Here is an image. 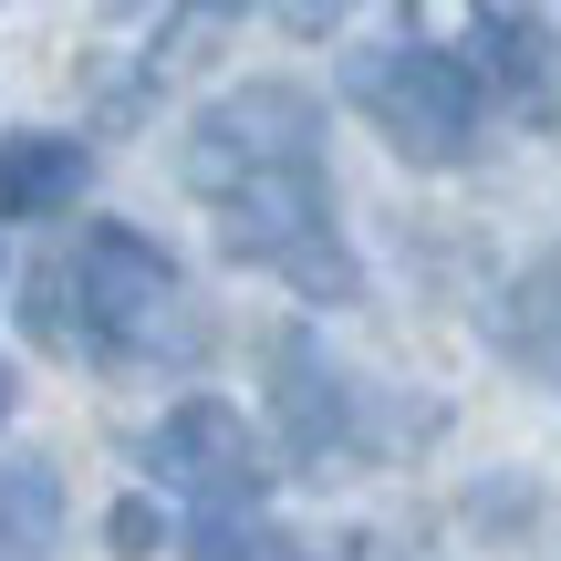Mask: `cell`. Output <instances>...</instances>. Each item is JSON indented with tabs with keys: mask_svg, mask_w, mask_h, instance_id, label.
Returning a JSON list of instances; mask_svg holds the SVG:
<instances>
[{
	"mask_svg": "<svg viewBox=\"0 0 561 561\" xmlns=\"http://www.w3.org/2000/svg\"><path fill=\"white\" fill-rule=\"evenodd\" d=\"M11 396H21V385H11V364H0V416H11Z\"/></svg>",
	"mask_w": 561,
	"mask_h": 561,
	"instance_id": "obj_13",
	"label": "cell"
},
{
	"mask_svg": "<svg viewBox=\"0 0 561 561\" xmlns=\"http://www.w3.org/2000/svg\"><path fill=\"white\" fill-rule=\"evenodd\" d=\"M178 178L198 187L208 208H229L240 187H271V178H322V104L301 94V83H280V73L240 83V94H219L187 125Z\"/></svg>",
	"mask_w": 561,
	"mask_h": 561,
	"instance_id": "obj_3",
	"label": "cell"
},
{
	"mask_svg": "<svg viewBox=\"0 0 561 561\" xmlns=\"http://www.w3.org/2000/svg\"><path fill=\"white\" fill-rule=\"evenodd\" d=\"M94 187V146L83 136H11L0 146V219H62Z\"/></svg>",
	"mask_w": 561,
	"mask_h": 561,
	"instance_id": "obj_9",
	"label": "cell"
},
{
	"mask_svg": "<svg viewBox=\"0 0 561 561\" xmlns=\"http://www.w3.org/2000/svg\"><path fill=\"white\" fill-rule=\"evenodd\" d=\"M104 541H115V561H157L167 530H157V510H146V500H115V510H104Z\"/></svg>",
	"mask_w": 561,
	"mask_h": 561,
	"instance_id": "obj_12",
	"label": "cell"
},
{
	"mask_svg": "<svg viewBox=\"0 0 561 561\" xmlns=\"http://www.w3.org/2000/svg\"><path fill=\"white\" fill-rule=\"evenodd\" d=\"M271 416H280V447H291L312 479H333L343 458H364V385H343V364L322 354L312 333H271Z\"/></svg>",
	"mask_w": 561,
	"mask_h": 561,
	"instance_id": "obj_6",
	"label": "cell"
},
{
	"mask_svg": "<svg viewBox=\"0 0 561 561\" xmlns=\"http://www.w3.org/2000/svg\"><path fill=\"white\" fill-rule=\"evenodd\" d=\"M62 530V479L53 458H11L0 468V561H42Z\"/></svg>",
	"mask_w": 561,
	"mask_h": 561,
	"instance_id": "obj_11",
	"label": "cell"
},
{
	"mask_svg": "<svg viewBox=\"0 0 561 561\" xmlns=\"http://www.w3.org/2000/svg\"><path fill=\"white\" fill-rule=\"evenodd\" d=\"M458 42H468L458 62H468L479 94H510L530 125L561 104V32H551V21H530V11H468Z\"/></svg>",
	"mask_w": 561,
	"mask_h": 561,
	"instance_id": "obj_7",
	"label": "cell"
},
{
	"mask_svg": "<svg viewBox=\"0 0 561 561\" xmlns=\"http://www.w3.org/2000/svg\"><path fill=\"white\" fill-rule=\"evenodd\" d=\"M343 94L364 104V125L405 167H458L479 146V115H489L468 62L437 53V42H364V53H343Z\"/></svg>",
	"mask_w": 561,
	"mask_h": 561,
	"instance_id": "obj_2",
	"label": "cell"
},
{
	"mask_svg": "<svg viewBox=\"0 0 561 561\" xmlns=\"http://www.w3.org/2000/svg\"><path fill=\"white\" fill-rule=\"evenodd\" d=\"M146 479L198 500V520H250L271 489V458H261V426L219 396H187L146 426Z\"/></svg>",
	"mask_w": 561,
	"mask_h": 561,
	"instance_id": "obj_5",
	"label": "cell"
},
{
	"mask_svg": "<svg viewBox=\"0 0 561 561\" xmlns=\"http://www.w3.org/2000/svg\"><path fill=\"white\" fill-rule=\"evenodd\" d=\"M219 32H229V11H167L157 32H146V53H136V62H94V104H104V125L146 115V104H157L178 73H198Z\"/></svg>",
	"mask_w": 561,
	"mask_h": 561,
	"instance_id": "obj_8",
	"label": "cell"
},
{
	"mask_svg": "<svg viewBox=\"0 0 561 561\" xmlns=\"http://www.w3.org/2000/svg\"><path fill=\"white\" fill-rule=\"evenodd\" d=\"M62 280H73V354L146 364V375H187V364L208 354L198 291H187V271L167 261L146 229H125V219L83 229V250L62 261Z\"/></svg>",
	"mask_w": 561,
	"mask_h": 561,
	"instance_id": "obj_1",
	"label": "cell"
},
{
	"mask_svg": "<svg viewBox=\"0 0 561 561\" xmlns=\"http://www.w3.org/2000/svg\"><path fill=\"white\" fill-rule=\"evenodd\" d=\"M219 250L250 261V271H271V280H291L301 301H354L364 291L354 250H343V229H333V187H322V178L240 187V198L219 208Z\"/></svg>",
	"mask_w": 561,
	"mask_h": 561,
	"instance_id": "obj_4",
	"label": "cell"
},
{
	"mask_svg": "<svg viewBox=\"0 0 561 561\" xmlns=\"http://www.w3.org/2000/svg\"><path fill=\"white\" fill-rule=\"evenodd\" d=\"M489 333H500V354L530 364V375H551V364H561V250H551V261H530V271L500 291Z\"/></svg>",
	"mask_w": 561,
	"mask_h": 561,
	"instance_id": "obj_10",
	"label": "cell"
}]
</instances>
